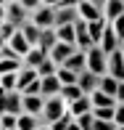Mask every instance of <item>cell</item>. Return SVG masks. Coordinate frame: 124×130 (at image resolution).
Segmentation results:
<instances>
[{"mask_svg":"<svg viewBox=\"0 0 124 130\" xmlns=\"http://www.w3.org/2000/svg\"><path fill=\"white\" fill-rule=\"evenodd\" d=\"M74 35H77V51H82V53H87L90 48H95L92 45V40H90V32H87V21H82V19H77L74 21Z\"/></svg>","mask_w":124,"mask_h":130,"instance_id":"6","label":"cell"},{"mask_svg":"<svg viewBox=\"0 0 124 130\" xmlns=\"http://www.w3.org/2000/svg\"><path fill=\"white\" fill-rule=\"evenodd\" d=\"M119 51H121V58H124V45H121V48H119Z\"/></svg>","mask_w":124,"mask_h":130,"instance_id":"45","label":"cell"},{"mask_svg":"<svg viewBox=\"0 0 124 130\" xmlns=\"http://www.w3.org/2000/svg\"><path fill=\"white\" fill-rule=\"evenodd\" d=\"M77 125H79L82 130H92V125H95V117H92V111H87V114L77 117Z\"/></svg>","mask_w":124,"mask_h":130,"instance_id":"30","label":"cell"},{"mask_svg":"<svg viewBox=\"0 0 124 130\" xmlns=\"http://www.w3.org/2000/svg\"><path fill=\"white\" fill-rule=\"evenodd\" d=\"M37 130H50V125H40V127H37Z\"/></svg>","mask_w":124,"mask_h":130,"instance_id":"43","label":"cell"},{"mask_svg":"<svg viewBox=\"0 0 124 130\" xmlns=\"http://www.w3.org/2000/svg\"><path fill=\"white\" fill-rule=\"evenodd\" d=\"M42 82V98H53V96H61V82H58V77L53 74V77H45V80H40Z\"/></svg>","mask_w":124,"mask_h":130,"instance_id":"17","label":"cell"},{"mask_svg":"<svg viewBox=\"0 0 124 130\" xmlns=\"http://www.w3.org/2000/svg\"><path fill=\"white\" fill-rule=\"evenodd\" d=\"M106 27H108V21H106V19H98V21H90V24H87V32H90V40H92V45H100V40H103V32H106Z\"/></svg>","mask_w":124,"mask_h":130,"instance_id":"18","label":"cell"},{"mask_svg":"<svg viewBox=\"0 0 124 130\" xmlns=\"http://www.w3.org/2000/svg\"><path fill=\"white\" fill-rule=\"evenodd\" d=\"M77 53V45H69V43H58L56 48H53L50 53H48V58L53 64H56V67H63V64L69 61V58H71Z\"/></svg>","mask_w":124,"mask_h":130,"instance_id":"7","label":"cell"},{"mask_svg":"<svg viewBox=\"0 0 124 130\" xmlns=\"http://www.w3.org/2000/svg\"><path fill=\"white\" fill-rule=\"evenodd\" d=\"M56 37H58V43H69V45H74V43H77L74 24H71V27H56Z\"/></svg>","mask_w":124,"mask_h":130,"instance_id":"26","label":"cell"},{"mask_svg":"<svg viewBox=\"0 0 124 130\" xmlns=\"http://www.w3.org/2000/svg\"><path fill=\"white\" fill-rule=\"evenodd\" d=\"M40 125H45L40 117H32V114H21L19 117V125H16V130H37Z\"/></svg>","mask_w":124,"mask_h":130,"instance_id":"24","label":"cell"},{"mask_svg":"<svg viewBox=\"0 0 124 130\" xmlns=\"http://www.w3.org/2000/svg\"><path fill=\"white\" fill-rule=\"evenodd\" d=\"M5 21H11L19 29L29 21V11L21 5V0H5Z\"/></svg>","mask_w":124,"mask_h":130,"instance_id":"4","label":"cell"},{"mask_svg":"<svg viewBox=\"0 0 124 130\" xmlns=\"http://www.w3.org/2000/svg\"><path fill=\"white\" fill-rule=\"evenodd\" d=\"M98 90H103L106 96H114V98H116V90H119V80H114L111 74H103V77H100Z\"/></svg>","mask_w":124,"mask_h":130,"instance_id":"23","label":"cell"},{"mask_svg":"<svg viewBox=\"0 0 124 130\" xmlns=\"http://www.w3.org/2000/svg\"><path fill=\"white\" fill-rule=\"evenodd\" d=\"M21 96H24V93H21ZM42 109H45V98L42 96H24V114L42 117Z\"/></svg>","mask_w":124,"mask_h":130,"instance_id":"12","label":"cell"},{"mask_svg":"<svg viewBox=\"0 0 124 130\" xmlns=\"http://www.w3.org/2000/svg\"><path fill=\"white\" fill-rule=\"evenodd\" d=\"M0 130H3V125H0Z\"/></svg>","mask_w":124,"mask_h":130,"instance_id":"47","label":"cell"},{"mask_svg":"<svg viewBox=\"0 0 124 130\" xmlns=\"http://www.w3.org/2000/svg\"><path fill=\"white\" fill-rule=\"evenodd\" d=\"M58 45V37H56V29H42V37H40V45L37 48H42L45 53H50L53 48Z\"/></svg>","mask_w":124,"mask_h":130,"instance_id":"22","label":"cell"},{"mask_svg":"<svg viewBox=\"0 0 124 130\" xmlns=\"http://www.w3.org/2000/svg\"><path fill=\"white\" fill-rule=\"evenodd\" d=\"M34 80H40L37 69H29V67H21V69H19V88H16V90H19V93H24V88H27V85H32Z\"/></svg>","mask_w":124,"mask_h":130,"instance_id":"21","label":"cell"},{"mask_svg":"<svg viewBox=\"0 0 124 130\" xmlns=\"http://www.w3.org/2000/svg\"><path fill=\"white\" fill-rule=\"evenodd\" d=\"M71 120H74V117H71V114H69V111H66V114H63L61 120H56V122H53V125H50V130H66L69 125H71Z\"/></svg>","mask_w":124,"mask_h":130,"instance_id":"34","label":"cell"},{"mask_svg":"<svg viewBox=\"0 0 124 130\" xmlns=\"http://www.w3.org/2000/svg\"><path fill=\"white\" fill-rule=\"evenodd\" d=\"M116 130H124V127H116Z\"/></svg>","mask_w":124,"mask_h":130,"instance_id":"46","label":"cell"},{"mask_svg":"<svg viewBox=\"0 0 124 130\" xmlns=\"http://www.w3.org/2000/svg\"><path fill=\"white\" fill-rule=\"evenodd\" d=\"M77 85H79V90L85 93V96H90L92 90H98V85H100V77H98V74H92V72H87V69H85V72L79 74V80H77Z\"/></svg>","mask_w":124,"mask_h":130,"instance_id":"11","label":"cell"},{"mask_svg":"<svg viewBox=\"0 0 124 130\" xmlns=\"http://www.w3.org/2000/svg\"><path fill=\"white\" fill-rule=\"evenodd\" d=\"M5 45H8V48H13V51H16V53H19V56H21V58H24V56H27V53H29V51H32V45H29V43H27V37H24V35H21V29H19V32H16V35H13V37H11V40H8V43H5Z\"/></svg>","mask_w":124,"mask_h":130,"instance_id":"14","label":"cell"},{"mask_svg":"<svg viewBox=\"0 0 124 130\" xmlns=\"http://www.w3.org/2000/svg\"><path fill=\"white\" fill-rule=\"evenodd\" d=\"M66 111H69V104L63 101L61 96H53V98H45V109H42V117H40V120H42L45 125H53V122L61 120Z\"/></svg>","mask_w":124,"mask_h":130,"instance_id":"1","label":"cell"},{"mask_svg":"<svg viewBox=\"0 0 124 130\" xmlns=\"http://www.w3.org/2000/svg\"><path fill=\"white\" fill-rule=\"evenodd\" d=\"M106 67H108V58H106V53L98 48H90L87 51V72H92V74H98V77H103L106 74Z\"/></svg>","mask_w":124,"mask_h":130,"instance_id":"5","label":"cell"},{"mask_svg":"<svg viewBox=\"0 0 124 130\" xmlns=\"http://www.w3.org/2000/svg\"><path fill=\"white\" fill-rule=\"evenodd\" d=\"M82 96H85V93L79 90V85H66V88H61V98H63L66 104H74L77 98H82Z\"/></svg>","mask_w":124,"mask_h":130,"instance_id":"27","label":"cell"},{"mask_svg":"<svg viewBox=\"0 0 124 130\" xmlns=\"http://www.w3.org/2000/svg\"><path fill=\"white\" fill-rule=\"evenodd\" d=\"M98 48L106 53V58H108L111 53H116V51L121 48V43H119V37H116V32H114V27H111V24L106 27V32H103V40H100V45H98Z\"/></svg>","mask_w":124,"mask_h":130,"instance_id":"8","label":"cell"},{"mask_svg":"<svg viewBox=\"0 0 124 130\" xmlns=\"http://www.w3.org/2000/svg\"><path fill=\"white\" fill-rule=\"evenodd\" d=\"M0 58H11V61H24V58L19 56V53H16L13 48H8V45H5V48H0Z\"/></svg>","mask_w":124,"mask_h":130,"instance_id":"38","label":"cell"},{"mask_svg":"<svg viewBox=\"0 0 124 130\" xmlns=\"http://www.w3.org/2000/svg\"><path fill=\"white\" fill-rule=\"evenodd\" d=\"M114 109H92V117H95V120H103V122H114Z\"/></svg>","mask_w":124,"mask_h":130,"instance_id":"32","label":"cell"},{"mask_svg":"<svg viewBox=\"0 0 124 130\" xmlns=\"http://www.w3.org/2000/svg\"><path fill=\"white\" fill-rule=\"evenodd\" d=\"M58 72V67L50 61V58H45L42 64H40V69H37V74H40V80H45V77H53V74Z\"/></svg>","mask_w":124,"mask_h":130,"instance_id":"28","label":"cell"},{"mask_svg":"<svg viewBox=\"0 0 124 130\" xmlns=\"http://www.w3.org/2000/svg\"><path fill=\"white\" fill-rule=\"evenodd\" d=\"M77 13L87 24L103 19V0H77Z\"/></svg>","mask_w":124,"mask_h":130,"instance_id":"3","label":"cell"},{"mask_svg":"<svg viewBox=\"0 0 124 130\" xmlns=\"http://www.w3.org/2000/svg\"><path fill=\"white\" fill-rule=\"evenodd\" d=\"M87 111H92V104H90V96H82V98H77L74 104H69V114L74 117H82V114H87Z\"/></svg>","mask_w":124,"mask_h":130,"instance_id":"16","label":"cell"},{"mask_svg":"<svg viewBox=\"0 0 124 130\" xmlns=\"http://www.w3.org/2000/svg\"><path fill=\"white\" fill-rule=\"evenodd\" d=\"M45 58H48V53H45L42 48H32V51L24 56V67H29V69H40V64H42Z\"/></svg>","mask_w":124,"mask_h":130,"instance_id":"20","label":"cell"},{"mask_svg":"<svg viewBox=\"0 0 124 130\" xmlns=\"http://www.w3.org/2000/svg\"><path fill=\"white\" fill-rule=\"evenodd\" d=\"M111 27H114V32H116V37H119V43L124 45V16H119V19H116Z\"/></svg>","mask_w":124,"mask_h":130,"instance_id":"37","label":"cell"},{"mask_svg":"<svg viewBox=\"0 0 124 130\" xmlns=\"http://www.w3.org/2000/svg\"><path fill=\"white\" fill-rule=\"evenodd\" d=\"M116 104H124V82H119V90H116Z\"/></svg>","mask_w":124,"mask_h":130,"instance_id":"40","label":"cell"},{"mask_svg":"<svg viewBox=\"0 0 124 130\" xmlns=\"http://www.w3.org/2000/svg\"><path fill=\"white\" fill-rule=\"evenodd\" d=\"M92 130H116V125H114V122H103V120H95Z\"/></svg>","mask_w":124,"mask_h":130,"instance_id":"39","label":"cell"},{"mask_svg":"<svg viewBox=\"0 0 124 130\" xmlns=\"http://www.w3.org/2000/svg\"><path fill=\"white\" fill-rule=\"evenodd\" d=\"M5 21V0H0V24Z\"/></svg>","mask_w":124,"mask_h":130,"instance_id":"41","label":"cell"},{"mask_svg":"<svg viewBox=\"0 0 124 130\" xmlns=\"http://www.w3.org/2000/svg\"><path fill=\"white\" fill-rule=\"evenodd\" d=\"M114 125L124 127V104H116V109H114Z\"/></svg>","mask_w":124,"mask_h":130,"instance_id":"36","label":"cell"},{"mask_svg":"<svg viewBox=\"0 0 124 130\" xmlns=\"http://www.w3.org/2000/svg\"><path fill=\"white\" fill-rule=\"evenodd\" d=\"M119 16H124V0H103V19L114 24Z\"/></svg>","mask_w":124,"mask_h":130,"instance_id":"10","label":"cell"},{"mask_svg":"<svg viewBox=\"0 0 124 130\" xmlns=\"http://www.w3.org/2000/svg\"><path fill=\"white\" fill-rule=\"evenodd\" d=\"M0 88H3V90H16V88H19V74H3V77H0Z\"/></svg>","mask_w":124,"mask_h":130,"instance_id":"29","label":"cell"},{"mask_svg":"<svg viewBox=\"0 0 124 130\" xmlns=\"http://www.w3.org/2000/svg\"><path fill=\"white\" fill-rule=\"evenodd\" d=\"M106 74H111L114 80L124 82V58H121V51L111 53L108 56V67H106Z\"/></svg>","mask_w":124,"mask_h":130,"instance_id":"9","label":"cell"},{"mask_svg":"<svg viewBox=\"0 0 124 130\" xmlns=\"http://www.w3.org/2000/svg\"><path fill=\"white\" fill-rule=\"evenodd\" d=\"M90 104H92V109H114L116 98L114 96H106L103 90H92L90 93Z\"/></svg>","mask_w":124,"mask_h":130,"instance_id":"13","label":"cell"},{"mask_svg":"<svg viewBox=\"0 0 124 130\" xmlns=\"http://www.w3.org/2000/svg\"><path fill=\"white\" fill-rule=\"evenodd\" d=\"M24 96H42V82L34 80L32 85H27V88H24Z\"/></svg>","mask_w":124,"mask_h":130,"instance_id":"35","label":"cell"},{"mask_svg":"<svg viewBox=\"0 0 124 130\" xmlns=\"http://www.w3.org/2000/svg\"><path fill=\"white\" fill-rule=\"evenodd\" d=\"M21 35L27 37V43L32 45V48H37V45H40V37H42V29H40V27H34L32 21H27V24L21 27Z\"/></svg>","mask_w":124,"mask_h":130,"instance_id":"19","label":"cell"},{"mask_svg":"<svg viewBox=\"0 0 124 130\" xmlns=\"http://www.w3.org/2000/svg\"><path fill=\"white\" fill-rule=\"evenodd\" d=\"M0 48H5V40H3V35H0Z\"/></svg>","mask_w":124,"mask_h":130,"instance_id":"44","label":"cell"},{"mask_svg":"<svg viewBox=\"0 0 124 130\" xmlns=\"http://www.w3.org/2000/svg\"><path fill=\"white\" fill-rule=\"evenodd\" d=\"M16 32H19V27H13L11 21H3V24H0V35H3V40H5V43H8V40L13 37Z\"/></svg>","mask_w":124,"mask_h":130,"instance_id":"31","label":"cell"},{"mask_svg":"<svg viewBox=\"0 0 124 130\" xmlns=\"http://www.w3.org/2000/svg\"><path fill=\"white\" fill-rule=\"evenodd\" d=\"M0 125H3V130H16V125H19V117H13V114H3V117H0Z\"/></svg>","mask_w":124,"mask_h":130,"instance_id":"33","label":"cell"},{"mask_svg":"<svg viewBox=\"0 0 124 130\" xmlns=\"http://www.w3.org/2000/svg\"><path fill=\"white\" fill-rule=\"evenodd\" d=\"M66 130H82V127H79V125H77V120H71V125H69Z\"/></svg>","mask_w":124,"mask_h":130,"instance_id":"42","label":"cell"},{"mask_svg":"<svg viewBox=\"0 0 124 130\" xmlns=\"http://www.w3.org/2000/svg\"><path fill=\"white\" fill-rule=\"evenodd\" d=\"M29 21L40 29H56V8L50 5V0H45L34 13H29Z\"/></svg>","mask_w":124,"mask_h":130,"instance_id":"2","label":"cell"},{"mask_svg":"<svg viewBox=\"0 0 124 130\" xmlns=\"http://www.w3.org/2000/svg\"><path fill=\"white\" fill-rule=\"evenodd\" d=\"M63 67H66V69H71L74 74H82V72H85V69H87V53H82V51H77L74 56L69 58L66 64H63Z\"/></svg>","mask_w":124,"mask_h":130,"instance_id":"15","label":"cell"},{"mask_svg":"<svg viewBox=\"0 0 124 130\" xmlns=\"http://www.w3.org/2000/svg\"><path fill=\"white\" fill-rule=\"evenodd\" d=\"M56 77H58V82H61L63 88H66V85H77V80H79V74H74L71 69H66V67H58Z\"/></svg>","mask_w":124,"mask_h":130,"instance_id":"25","label":"cell"}]
</instances>
